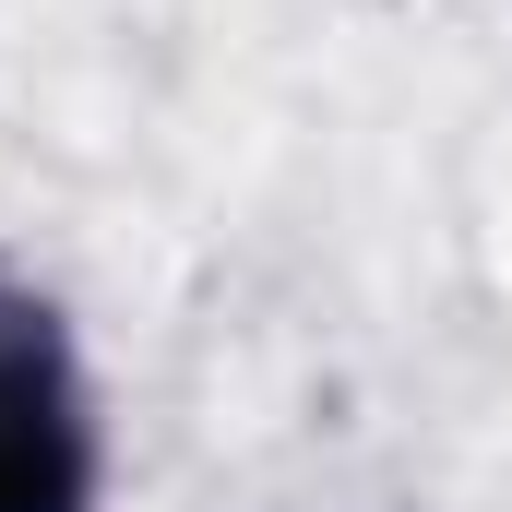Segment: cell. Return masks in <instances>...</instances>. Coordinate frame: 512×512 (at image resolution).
Segmentation results:
<instances>
[{"label":"cell","mask_w":512,"mask_h":512,"mask_svg":"<svg viewBox=\"0 0 512 512\" xmlns=\"http://www.w3.org/2000/svg\"><path fill=\"white\" fill-rule=\"evenodd\" d=\"M0 512H96V393L48 286L0 262Z\"/></svg>","instance_id":"1"}]
</instances>
